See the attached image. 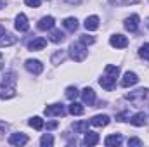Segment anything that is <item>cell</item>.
Segmentation results:
<instances>
[{
  "instance_id": "obj_31",
  "label": "cell",
  "mask_w": 149,
  "mask_h": 147,
  "mask_svg": "<svg viewBox=\"0 0 149 147\" xmlns=\"http://www.w3.org/2000/svg\"><path fill=\"white\" fill-rule=\"evenodd\" d=\"M139 54H141V57H144L146 61H149V43H144V45L141 47Z\"/></svg>"
},
{
  "instance_id": "obj_1",
  "label": "cell",
  "mask_w": 149,
  "mask_h": 147,
  "mask_svg": "<svg viewBox=\"0 0 149 147\" xmlns=\"http://www.w3.org/2000/svg\"><path fill=\"white\" fill-rule=\"evenodd\" d=\"M12 97H16V78H14V73H9L2 81L0 99H12Z\"/></svg>"
},
{
  "instance_id": "obj_8",
  "label": "cell",
  "mask_w": 149,
  "mask_h": 147,
  "mask_svg": "<svg viewBox=\"0 0 149 147\" xmlns=\"http://www.w3.org/2000/svg\"><path fill=\"white\" fill-rule=\"evenodd\" d=\"M139 16L137 14H132L130 17H127L125 19V30L127 31H130V33H134V31H137V28H139Z\"/></svg>"
},
{
  "instance_id": "obj_2",
  "label": "cell",
  "mask_w": 149,
  "mask_h": 147,
  "mask_svg": "<svg viewBox=\"0 0 149 147\" xmlns=\"http://www.w3.org/2000/svg\"><path fill=\"white\" fill-rule=\"evenodd\" d=\"M127 101H130L134 106H144L146 102H149V88H139V90H134L130 94L125 95Z\"/></svg>"
},
{
  "instance_id": "obj_40",
  "label": "cell",
  "mask_w": 149,
  "mask_h": 147,
  "mask_svg": "<svg viewBox=\"0 0 149 147\" xmlns=\"http://www.w3.org/2000/svg\"><path fill=\"white\" fill-rule=\"evenodd\" d=\"M146 26H148V28H149V17H148V19H146Z\"/></svg>"
},
{
  "instance_id": "obj_17",
  "label": "cell",
  "mask_w": 149,
  "mask_h": 147,
  "mask_svg": "<svg viewBox=\"0 0 149 147\" xmlns=\"http://www.w3.org/2000/svg\"><path fill=\"white\" fill-rule=\"evenodd\" d=\"M45 45H47V40L42 38V37H38V38H35L33 42L28 43V49H30V50H43Z\"/></svg>"
},
{
  "instance_id": "obj_34",
  "label": "cell",
  "mask_w": 149,
  "mask_h": 147,
  "mask_svg": "<svg viewBox=\"0 0 149 147\" xmlns=\"http://www.w3.org/2000/svg\"><path fill=\"white\" fill-rule=\"evenodd\" d=\"M128 146L130 147H141L142 146V140L141 139H128Z\"/></svg>"
},
{
  "instance_id": "obj_7",
  "label": "cell",
  "mask_w": 149,
  "mask_h": 147,
  "mask_svg": "<svg viewBox=\"0 0 149 147\" xmlns=\"http://www.w3.org/2000/svg\"><path fill=\"white\" fill-rule=\"evenodd\" d=\"M109 43H111V47H114V49H125L128 45V38L120 35V33H116V35H113L109 38Z\"/></svg>"
},
{
  "instance_id": "obj_19",
  "label": "cell",
  "mask_w": 149,
  "mask_h": 147,
  "mask_svg": "<svg viewBox=\"0 0 149 147\" xmlns=\"http://www.w3.org/2000/svg\"><path fill=\"white\" fill-rule=\"evenodd\" d=\"M146 112H137V114H134L132 118H130V123L134 125V126H144L146 125Z\"/></svg>"
},
{
  "instance_id": "obj_9",
  "label": "cell",
  "mask_w": 149,
  "mask_h": 147,
  "mask_svg": "<svg viewBox=\"0 0 149 147\" xmlns=\"http://www.w3.org/2000/svg\"><path fill=\"white\" fill-rule=\"evenodd\" d=\"M137 81H139V76H137L135 73H132V71H128V73L123 74V78H121V87L128 88V87L137 85Z\"/></svg>"
},
{
  "instance_id": "obj_24",
  "label": "cell",
  "mask_w": 149,
  "mask_h": 147,
  "mask_svg": "<svg viewBox=\"0 0 149 147\" xmlns=\"http://www.w3.org/2000/svg\"><path fill=\"white\" fill-rule=\"evenodd\" d=\"M70 112H71V114H73V116H81V114H83V112H85V109H83V106H81V104H78V102H71V106H70Z\"/></svg>"
},
{
  "instance_id": "obj_12",
  "label": "cell",
  "mask_w": 149,
  "mask_h": 147,
  "mask_svg": "<svg viewBox=\"0 0 149 147\" xmlns=\"http://www.w3.org/2000/svg\"><path fill=\"white\" fill-rule=\"evenodd\" d=\"M109 121H111V118H109L108 114H97V116H94V118L90 119V125L101 128V126H108Z\"/></svg>"
},
{
  "instance_id": "obj_26",
  "label": "cell",
  "mask_w": 149,
  "mask_h": 147,
  "mask_svg": "<svg viewBox=\"0 0 149 147\" xmlns=\"http://www.w3.org/2000/svg\"><path fill=\"white\" fill-rule=\"evenodd\" d=\"M28 123H30V126H31V128H35V130H42V128H43V125H45V123H43V119H42L40 116H33Z\"/></svg>"
},
{
  "instance_id": "obj_4",
  "label": "cell",
  "mask_w": 149,
  "mask_h": 147,
  "mask_svg": "<svg viewBox=\"0 0 149 147\" xmlns=\"http://www.w3.org/2000/svg\"><path fill=\"white\" fill-rule=\"evenodd\" d=\"M14 26H16L17 31H28V30H30V23H28L26 14L19 12V14L16 16V23H14Z\"/></svg>"
},
{
  "instance_id": "obj_15",
  "label": "cell",
  "mask_w": 149,
  "mask_h": 147,
  "mask_svg": "<svg viewBox=\"0 0 149 147\" xmlns=\"http://www.w3.org/2000/svg\"><path fill=\"white\" fill-rule=\"evenodd\" d=\"M121 142H123V139H121L120 133H113V135H108L104 139V144L108 147H118V146H121Z\"/></svg>"
},
{
  "instance_id": "obj_16",
  "label": "cell",
  "mask_w": 149,
  "mask_h": 147,
  "mask_svg": "<svg viewBox=\"0 0 149 147\" xmlns=\"http://www.w3.org/2000/svg\"><path fill=\"white\" fill-rule=\"evenodd\" d=\"M99 28V17L97 16H88L85 19V30L87 31H95Z\"/></svg>"
},
{
  "instance_id": "obj_25",
  "label": "cell",
  "mask_w": 149,
  "mask_h": 147,
  "mask_svg": "<svg viewBox=\"0 0 149 147\" xmlns=\"http://www.w3.org/2000/svg\"><path fill=\"white\" fill-rule=\"evenodd\" d=\"M76 133H87L88 132V121H76L73 125Z\"/></svg>"
},
{
  "instance_id": "obj_39",
  "label": "cell",
  "mask_w": 149,
  "mask_h": 147,
  "mask_svg": "<svg viewBox=\"0 0 149 147\" xmlns=\"http://www.w3.org/2000/svg\"><path fill=\"white\" fill-rule=\"evenodd\" d=\"M2 7H5V2H3V0H0V9H2Z\"/></svg>"
},
{
  "instance_id": "obj_28",
  "label": "cell",
  "mask_w": 149,
  "mask_h": 147,
  "mask_svg": "<svg viewBox=\"0 0 149 147\" xmlns=\"http://www.w3.org/2000/svg\"><path fill=\"white\" fill-rule=\"evenodd\" d=\"M104 73L109 74V76L118 78V74H120V68H118V66H114V64H108V66H106V69H104Z\"/></svg>"
},
{
  "instance_id": "obj_5",
  "label": "cell",
  "mask_w": 149,
  "mask_h": 147,
  "mask_svg": "<svg viewBox=\"0 0 149 147\" xmlns=\"http://www.w3.org/2000/svg\"><path fill=\"white\" fill-rule=\"evenodd\" d=\"M45 116H49V118H52V116H64L66 114V111L63 107V104H52V106H47L45 107Z\"/></svg>"
},
{
  "instance_id": "obj_6",
  "label": "cell",
  "mask_w": 149,
  "mask_h": 147,
  "mask_svg": "<svg viewBox=\"0 0 149 147\" xmlns=\"http://www.w3.org/2000/svg\"><path fill=\"white\" fill-rule=\"evenodd\" d=\"M24 66H26V69H28L30 73H33V74H40L43 71V64H42L38 59H28V61L24 62Z\"/></svg>"
},
{
  "instance_id": "obj_36",
  "label": "cell",
  "mask_w": 149,
  "mask_h": 147,
  "mask_svg": "<svg viewBox=\"0 0 149 147\" xmlns=\"http://www.w3.org/2000/svg\"><path fill=\"white\" fill-rule=\"evenodd\" d=\"M56 126H57V123H56V121H50V123H47V128H49V130H54Z\"/></svg>"
},
{
  "instance_id": "obj_37",
  "label": "cell",
  "mask_w": 149,
  "mask_h": 147,
  "mask_svg": "<svg viewBox=\"0 0 149 147\" xmlns=\"http://www.w3.org/2000/svg\"><path fill=\"white\" fill-rule=\"evenodd\" d=\"M2 35H5V28H3V26L0 24V37H2Z\"/></svg>"
},
{
  "instance_id": "obj_10",
  "label": "cell",
  "mask_w": 149,
  "mask_h": 147,
  "mask_svg": "<svg viewBox=\"0 0 149 147\" xmlns=\"http://www.w3.org/2000/svg\"><path fill=\"white\" fill-rule=\"evenodd\" d=\"M54 24H56V19H54L52 16H45V17H42V19L38 21L37 28L42 30V31H47V30H52Z\"/></svg>"
},
{
  "instance_id": "obj_3",
  "label": "cell",
  "mask_w": 149,
  "mask_h": 147,
  "mask_svg": "<svg viewBox=\"0 0 149 147\" xmlns=\"http://www.w3.org/2000/svg\"><path fill=\"white\" fill-rule=\"evenodd\" d=\"M87 54H88V50H87L85 43H81V42H73V43L70 45V55H71V59L76 61V62H81V61L87 57Z\"/></svg>"
},
{
  "instance_id": "obj_18",
  "label": "cell",
  "mask_w": 149,
  "mask_h": 147,
  "mask_svg": "<svg viewBox=\"0 0 149 147\" xmlns=\"http://www.w3.org/2000/svg\"><path fill=\"white\" fill-rule=\"evenodd\" d=\"M95 144H99V135L97 133H94V132H87L85 133V137H83V146H95Z\"/></svg>"
},
{
  "instance_id": "obj_30",
  "label": "cell",
  "mask_w": 149,
  "mask_h": 147,
  "mask_svg": "<svg viewBox=\"0 0 149 147\" xmlns=\"http://www.w3.org/2000/svg\"><path fill=\"white\" fill-rule=\"evenodd\" d=\"M113 5H118V7H125V5H134L137 3V0H109Z\"/></svg>"
},
{
  "instance_id": "obj_11",
  "label": "cell",
  "mask_w": 149,
  "mask_h": 147,
  "mask_svg": "<svg viewBox=\"0 0 149 147\" xmlns=\"http://www.w3.org/2000/svg\"><path fill=\"white\" fill-rule=\"evenodd\" d=\"M9 144L16 146V147H21V146H24V144H28V137L24 133H12L9 137Z\"/></svg>"
},
{
  "instance_id": "obj_27",
  "label": "cell",
  "mask_w": 149,
  "mask_h": 147,
  "mask_svg": "<svg viewBox=\"0 0 149 147\" xmlns=\"http://www.w3.org/2000/svg\"><path fill=\"white\" fill-rule=\"evenodd\" d=\"M40 146H42V147H52V146H54V137H52L50 133L43 135V137L40 139Z\"/></svg>"
},
{
  "instance_id": "obj_29",
  "label": "cell",
  "mask_w": 149,
  "mask_h": 147,
  "mask_svg": "<svg viewBox=\"0 0 149 147\" xmlns=\"http://www.w3.org/2000/svg\"><path fill=\"white\" fill-rule=\"evenodd\" d=\"M78 94H80V92H78L76 87H68V88H66V97H68L70 101H74V99L78 97Z\"/></svg>"
},
{
  "instance_id": "obj_23",
  "label": "cell",
  "mask_w": 149,
  "mask_h": 147,
  "mask_svg": "<svg viewBox=\"0 0 149 147\" xmlns=\"http://www.w3.org/2000/svg\"><path fill=\"white\" fill-rule=\"evenodd\" d=\"M64 59H66V52H64V50H57V52H56V54L50 57V62L57 66V64H61Z\"/></svg>"
},
{
  "instance_id": "obj_32",
  "label": "cell",
  "mask_w": 149,
  "mask_h": 147,
  "mask_svg": "<svg viewBox=\"0 0 149 147\" xmlns=\"http://www.w3.org/2000/svg\"><path fill=\"white\" fill-rule=\"evenodd\" d=\"M80 42L85 43V45H92V43L95 42V38L90 37V35H81V37H80Z\"/></svg>"
},
{
  "instance_id": "obj_14",
  "label": "cell",
  "mask_w": 149,
  "mask_h": 147,
  "mask_svg": "<svg viewBox=\"0 0 149 147\" xmlns=\"http://www.w3.org/2000/svg\"><path fill=\"white\" fill-rule=\"evenodd\" d=\"M99 83H101V87H102V88H106V90H113V88L116 87V78L104 73V76L99 80Z\"/></svg>"
},
{
  "instance_id": "obj_20",
  "label": "cell",
  "mask_w": 149,
  "mask_h": 147,
  "mask_svg": "<svg viewBox=\"0 0 149 147\" xmlns=\"http://www.w3.org/2000/svg\"><path fill=\"white\" fill-rule=\"evenodd\" d=\"M64 33L61 31V30H50V35H49V40L52 42V43H61V42H64Z\"/></svg>"
},
{
  "instance_id": "obj_22",
  "label": "cell",
  "mask_w": 149,
  "mask_h": 147,
  "mask_svg": "<svg viewBox=\"0 0 149 147\" xmlns=\"http://www.w3.org/2000/svg\"><path fill=\"white\" fill-rule=\"evenodd\" d=\"M63 26H64L68 31H76V28H78V19H76V17H66V19L63 21Z\"/></svg>"
},
{
  "instance_id": "obj_21",
  "label": "cell",
  "mask_w": 149,
  "mask_h": 147,
  "mask_svg": "<svg viewBox=\"0 0 149 147\" xmlns=\"http://www.w3.org/2000/svg\"><path fill=\"white\" fill-rule=\"evenodd\" d=\"M16 42H17V38L14 37V35L5 33V35L0 37V47H9V45H14Z\"/></svg>"
},
{
  "instance_id": "obj_33",
  "label": "cell",
  "mask_w": 149,
  "mask_h": 147,
  "mask_svg": "<svg viewBox=\"0 0 149 147\" xmlns=\"http://www.w3.org/2000/svg\"><path fill=\"white\" fill-rule=\"evenodd\" d=\"M130 112H127V111H123V112H120V114H116V119L118 121H130Z\"/></svg>"
},
{
  "instance_id": "obj_35",
  "label": "cell",
  "mask_w": 149,
  "mask_h": 147,
  "mask_svg": "<svg viewBox=\"0 0 149 147\" xmlns=\"http://www.w3.org/2000/svg\"><path fill=\"white\" fill-rule=\"evenodd\" d=\"M24 3H26L28 7H38V5L42 3V0H24Z\"/></svg>"
},
{
  "instance_id": "obj_13",
  "label": "cell",
  "mask_w": 149,
  "mask_h": 147,
  "mask_svg": "<svg viewBox=\"0 0 149 147\" xmlns=\"http://www.w3.org/2000/svg\"><path fill=\"white\" fill-rule=\"evenodd\" d=\"M81 101H83V104H88V106H92L94 102H95V92L92 90V88H83L81 90Z\"/></svg>"
},
{
  "instance_id": "obj_38",
  "label": "cell",
  "mask_w": 149,
  "mask_h": 147,
  "mask_svg": "<svg viewBox=\"0 0 149 147\" xmlns=\"http://www.w3.org/2000/svg\"><path fill=\"white\" fill-rule=\"evenodd\" d=\"M2 68H3V55L0 54V69H2Z\"/></svg>"
}]
</instances>
